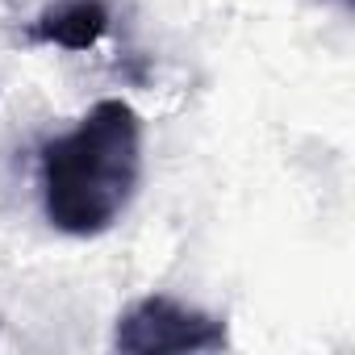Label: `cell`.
I'll list each match as a JSON object with an SVG mask.
<instances>
[{
    "instance_id": "cell-1",
    "label": "cell",
    "mask_w": 355,
    "mask_h": 355,
    "mask_svg": "<svg viewBox=\"0 0 355 355\" xmlns=\"http://www.w3.org/2000/svg\"><path fill=\"white\" fill-rule=\"evenodd\" d=\"M142 184V117L130 101H96L38 155L42 214L71 239H96L121 222Z\"/></svg>"
},
{
    "instance_id": "cell-2",
    "label": "cell",
    "mask_w": 355,
    "mask_h": 355,
    "mask_svg": "<svg viewBox=\"0 0 355 355\" xmlns=\"http://www.w3.org/2000/svg\"><path fill=\"white\" fill-rule=\"evenodd\" d=\"M113 347L121 351H222L226 347V322L214 313H201L197 305H184L175 297H142L134 301L113 330Z\"/></svg>"
},
{
    "instance_id": "cell-3",
    "label": "cell",
    "mask_w": 355,
    "mask_h": 355,
    "mask_svg": "<svg viewBox=\"0 0 355 355\" xmlns=\"http://www.w3.org/2000/svg\"><path fill=\"white\" fill-rule=\"evenodd\" d=\"M109 30L105 0H55L34 21V42L59 46V51H88Z\"/></svg>"
}]
</instances>
